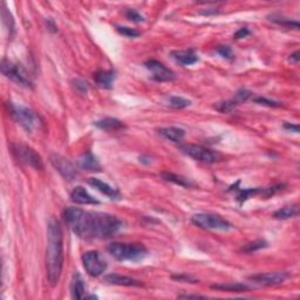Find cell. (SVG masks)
Segmentation results:
<instances>
[{
	"label": "cell",
	"mask_w": 300,
	"mask_h": 300,
	"mask_svg": "<svg viewBox=\"0 0 300 300\" xmlns=\"http://www.w3.org/2000/svg\"><path fill=\"white\" fill-rule=\"evenodd\" d=\"M64 220L75 235L83 239H107L122 228V222L114 215L88 212L70 207L64 211Z\"/></svg>",
	"instance_id": "cell-1"
},
{
	"label": "cell",
	"mask_w": 300,
	"mask_h": 300,
	"mask_svg": "<svg viewBox=\"0 0 300 300\" xmlns=\"http://www.w3.org/2000/svg\"><path fill=\"white\" fill-rule=\"evenodd\" d=\"M64 266V235L60 223L49 219L47 228V250H46V268L48 282L52 286L59 283Z\"/></svg>",
	"instance_id": "cell-2"
},
{
	"label": "cell",
	"mask_w": 300,
	"mask_h": 300,
	"mask_svg": "<svg viewBox=\"0 0 300 300\" xmlns=\"http://www.w3.org/2000/svg\"><path fill=\"white\" fill-rule=\"evenodd\" d=\"M108 252L119 261H139L148 255V250L141 243H113Z\"/></svg>",
	"instance_id": "cell-3"
},
{
	"label": "cell",
	"mask_w": 300,
	"mask_h": 300,
	"mask_svg": "<svg viewBox=\"0 0 300 300\" xmlns=\"http://www.w3.org/2000/svg\"><path fill=\"white\" fill-rule=\"evenodd\" d=\"M8 111L12 118L18 124H20L27 133H32L34 129L39 128L41 121L34 111L27 107L16 106L8 102Z\"/></svg>",
	"instance_id": "cell-4"
},
{
	"label": "cell",
	"mask_w": 300,
	"mask_h": 300,
	"mask_svg": "<svg viewBox=\"0 0 300 300\" xmlns=\"http://www.w3.org/2000/svg\"><path fill=\"white\" fill-rule=\"evenodd\" d=\"M196 227L205 229V230H220L227 231L232 229V224L223 218L222 216L217 214H209V212H202V214H196L191 218Z\"/></svg>",
	"instance_id": "cell-5"
},
{
	"label": "cell",
	"mask_w": 300,
	"mask_h": 300,
	"mask_svg": "<svg viewBox=\"0 0 300 300\" xmlns=\"http://www.w3.org/2000/svg\"><path fill=\"white\" fill-rule=\"evenodd\" d=\"M2 72L7 79L15 82L16 85L23 86L25 88H32L33 87L30 75L22 65L10 60H3Z\"/></svg>",
	"instance_id": "cell-6"
},
{
	"label": "cell",
	"mask_w": 300,
	"mask_h": 300,
	"mask_svg": "<svg viewBox=\"0 0 300 300\" xmlns=\"http://www.w3.org/2000/svg\"><path fill=\"white\" fill-rule=\"evenodd\" d=\"M182 153H184L186 156H189L195 161L203 162V163H216L222 160V155L219 153L214 152L209 148L203 147L199 144H184L181 147Z\"/></svg>",
	"instance_id": "cell-7"
},
{
	"label": "cell",
	"mask_w": 300,
	"mask_h": 300,
	"mask_svg": "<svg viewBox=\"0 0 300 300\" xmlns=\"http://www.w3.org/2000/svg\"><path fill=\"white\" fill-rule=\"evenodd\" d=\"M13 152L15 154L16 158L23 163L32 166V168L43 170L44 163L41 160V156L38 154L34 149L27 144L18 143L13 145Z\"/></svg>",
	"instance_id": "cell-8"
},
{
	"label": "cell",
	"mask_w": 300,
	"mask_h": 300,
	"mask_svg": "<svg viewBox=\"0 0 300 300\" xmlns=\"http://www.w3.org/2000/svg\"><path fill=\"white\" fill-rule=\"evenodd\" d=\"M82 264L86 272L91 277H99L107 269L106 261L98 251H87L82 255Z\"/></svg>",
	"instance_id": "cell-9"
},
{
	"label": "cell",
	"mask_w": 300,
	"mask_h": 300,
	"mask_svg": "<svg viewBox=\"0 0 300 300\" xmlns=\"http://www.w3.org/2000/svg\"><path fill=\"white\" fill-rule=\"evenodd\" d=\"M252 93L247 88H240L239 90L236 91V94L233 95V98L225 100V101H220L215 105V109L218 110L219 113H224V114H229L232 110H235L237 107L240 106L241 103L247 102L248 100L251 98Z\"/></svg>",
	"instance_id": "cell-10"
},
{
	"label": "cell",
	"mask_w": 300,
	"mask_h": 300,
	"mask_svg": "<svg viewBox=\"0 0 300 300\" xmlns=\"http://www.w3.org/2000/svg\"><path fill=\"white\" fill-rule=\"evenodd\" d=\"M144 66L152 73L154 80L158 82H169L175 80V78H176L172 69L157 60H148Z\"/></svg>",
	"instance_id": "cell-11"
},
{
	"label": "cell",
	"mask_w": 300,
	"mask_h": 300,
	"mask_svg": "<svg viewBox=\"0 0 300 300\" xmlns=\"http://www.w3.org/2000/svg\"><path fill=\"white\" fill-rule=\"evenodd\" d=\"M289 277L290 274L287 272H266L253 274V276L249 277V279L258 285L276 286L283 284Z\"/></svg>",
	"instance_id": "cell-12"
},
{
	"label": "cell",
	"mask_w": 300,
	"mask_h": 300,
	"mask_svg": "<svg viewBox=\"0 0 300 300\" xmlns=\"http://www.w3.org/2000/svg\"><path fill=\"white\" fill-rule=\"evenodd\" d=\"M51 163L53 164L54 168L61 174V176L66 178V180L70 181L77 177L78 173L74 164L64 156L58 155V154H53L51 156Z\"/></svg>",
	"instance_id": "cell-13"
},
{
	"label": "cell",
	"mask_w": 300,
	"mask_h": 300,
	"mask_svg": "<svg viewBox=\"0 0 300 300\" xmlns=\"http://www.w3.org/2000/svg\"><path fill=\"white\" fill-rule=\"evenodd\" d=\"M70 199L75 204H81V205H87V204H99L100 202L97 198H94L88 191L83 186H77L70 193Z\"/></svg>",
	"instance_id": "cell-14"
},
{
	"label": "cell",
	"mask_w": 300,
	"mask_h": 300,
	"mask_svg": "<svg viewBox=\"0 0 300 300\" xmlns=\"http://www.w3.org/2000/svg\"><path fill=\"white\" fill-rule=\"evenodd\" d=\"M87 182H88V184L93 186L94 189L99 190L100 193L106 195L107 197H109L110 199H120V197H121L120 193L115 189V188L110 186L109 184H107L106 182L99 180V178L91 177Z\"/></svg>",
	"instance_id": "cell-15"
},
{
	"label": "cell",
	"mask_w": 300,
	"mask_h": 300,
	"mask_svg": "<svg viewBox=\"0 0 300 300\" xmlns=\"http://www.w3.org/2000/svg\"><path fill=\"white\" fill-rule=\"evenodd\" d=\"M115 79H116V73H115V70H113V69L98 70V72L94 74V80L95 82H97V85L105 89L113 88Z\"/></svg>",
	"instance_id": "cell-16"
},
{
	"label": "cell",
	"mask_w": 300,
	"mask_h": 300,
	"mask_svg": "<svg viewBox=\"0 0 300 300\" xmlns=\"http://www.w3.org/2000/svg\"><path fill=\"white\" fill-rule=\"evenodd\" d=\"M70 294L73 299H85L86 295V285L80 273L75 272L70 280Z\"/></svg>",
	"instance_id": "cell-17"
},
{
	"label": "cell",
	"mask_w": 300,
	"mask_h": 300,
	"mask_svg": "<svg viewBox=\"0 0 300 300\" xmlns=\"http://www.w3.org/2000/svg\"><path fill=\"white\" fill-rule=\"evenodd\" d=\"M79 166L86 172H100L101 164L90 152H87L79 157Z\"/></svg>",
	"instance_id": "cell-18"
},
{
	"label": "cell",
	"mask_w": 300,
	"mask_h": 300,
	"mask_svg": "<svg viewBox=\"0 0 300 300\" xmlns=\"http://www.w3.org/2000/svg\"><path fill=\"white\" fill-rule=\"evenodd\" d=\"M105 282L108 284L113 285H119V286H142V283L136 280L134 278L127 277V276H121L118 273H110L105 276Z\"/></svg>",
	"instance_id": "cell-19"
},
{
	"label": "cell",
	"mask_w": 300,
	"mask_h": 300,
	"mask_svg": "<svg viewBox=\"0 0 300 300\" xmlns=\"http://www.w3.org/2000/svg\"><path fill=\"white\" fill-rule=\"evenodd\" d=\"M172 57L175 61L183 66L194 65L198 61V55L193 49H189V51H174L172 52Z\"/></svg>",
	"instance_id": "cell-20"
},
{
	"label": "cell",
	"mask_w": 300,
	"mask_h": 300,
	"mask_svg": "<svg viewBox=\"0 0 300 300\" xmlns=\"http://www.w3.org/2000/svg\"><path fill=\"white\" fill-rule=\"evenodd\" d=\"M94 124L105 132H118L126 128V124L122 121L114 118H106L103 120L97 121V122H94Z\"/></svg>",
	"instance_id": "cell-21"
},
{
	"label": "cell",
	"mask_w": 300,
	"mask_h": 300,
	"mask_svg": "<svg viewBox=\"0 0 300 300\" xmlns=\"http://www.w3.org/2000/svg\"><path fill=\"white\" fill-rule=\"evenodd\" d=\"M158 134L163 136L164 139L172 141V142H181L185 135V132L182 128L177 127H166L158 129Z\"/></svg>",
	"instance_id": "cell-22"
},
{
	"label": "cell",
	"mask_w": 300,
	"mask_h": 300,
	"mask_svg": "<svg viewBox=\"0 0 300 300\" xmlns=\"http://www.w3.org/2000/svg\"><path fill=\"white\" fill-rule=\"evenodd\" d=\"M212 289L223 291V292H247L250 287L240 283H230V284H215L211 286Z\"/></svg>",
	"instance_id": "cell-23"
},
{
	"label": "cell",
	"mask_w": 300,
	"mask_h": 300,
	"mask_svg": "<svg viewBox=\"0 0 300 300\" xmlns=\"http://www.w3.org/2000/svg\"><path fill=\"white\" fill-rule=\"evenodd\" d=\"M298 214H299L298 205H289V207H284V208H282V209L277 210L273 214V217L277 219H289V218L297 217Z\"/></svg>",
	"instance_id": "cell-24"
},
{
	"label": "cell",
	"mask_w": 300,
	"mask_h": 300,
	"mask_svg": "<svg viewBox=\"0 0 300 300\" xmlns=\"http://www.w3.org/2000/svg\"><path fill=\"white\" fill-rule=\"evenodd\" d=\"M162 177L164 178L165 181H169L174 183V184L184 186V188H193L194 183H191L188 178L181 176V175H176L173 173H163L162 174Z\"/></svg>",
	"instance_id": "cell-25"
},
{
	"label": "cell",
	"mask_w": 300,
	"mask_h": 300,
	"mask_svg": "<svg viewBox=\"0 0 300 300\" xmlns=\"http://www.w3.org/2000/svg\"><path fill=\"white\" fill-rule=\"evenodd\" d=\"M262 194H264V189H262V188H253V189L239 190L238 195H237V201L241 204L245 201H248L249 198L255 197V196L262 195Z\"/></svg>",
	"instance_id": "cell-26"
},
{
	"label": "cell",
	"mask_w": 300,
	"mask_h": 300,
	"mask_svg": "<svg viewBox=\"0 0 300 300\" xmlns=\"http://www.w3.org/2000/svg\"><path fill=\"white\" fill-rule=\"evenodd\" d=\"M264 248H268V241H265L262 239H258V240L251 241V243L245 245V247L243 248V251L247 252V253H251V252H256V251H258V250L264 249Z\"/></svg>",
	"instance_id": "cell-27"
},
{
	"label": "cell",
	"mask_w": 300,
	"mask_h": 300,
	"mask_svg": "<svg viewBox=\"0 0 300 300\" xmlns=\"http://www.w3.org/2000/svg\"><path fill=\"white\" fill-rule=\"evenodd\" d=\"M169 105L173 108H176V109H182V108L189 107L191 105V101L182 97H172L169 98Z\"/></svg>",
	"instance_id": "cell-28"
},
{
	"label": "cell",
	"mask_w": 300,
	"mask_h": 300,
	"mask_svg": "<svg viewBox=\"0 0 300 300\" xmlns=\"http://www.w3.org/2000/svg\"><path fill=\"white\" fill-rule=\"evenodd\" d=\"M271 20H272L273 23H277L279 25H283V26L294 27L295 30H297V28H299L298 22H292V20H291V19L282 18V16H276V15H271Z\"/></svg>",
	"instance_id": "cell-29"
},
{
	"label": "cell",
	"mask_w": 300,
	"mask_h": 300,
	"mask_svg": "<svg viewBox=\"0 0 300 300\" xmlns=\"http://www.w3.org/2000/svg\"><path fill=\"white\" fill-rule=\"evenodd\" d=\"M73 87L79 94H86L89 89L88 83L81 80V79H75V80H73Z\"/></svg>",
	"instance_id": "cell-30"
},
{
	"label": "cell",
	"mask_w": 300,
	"mask_h": 300,
	"mask_svg": "<svg viewBox=\"0 0 300 300\" xmlns=\"http://www.w3.org/2000/svg\"><path fill=\"white\" fill-rule=\"evenodd\" d=\"M116 30H118L120 34L128 36V38H137L141 34V33L139 31H136L135 28H130V27H126V26H118Z\"/></svg>",
	"instance_id": "cell-31"
},
{
	"label": "cell",
	"mask_w": 300,
	"mask_h": 300,
	"mask_svg": "<svg viewBox=\"0 0 300 300\" xmlns=\"http://www.w3.org/2000/svg\"><path fill=\"white\" fill-rule=\"evenodd\" d=\"M253 102L259 103V105H262V106H268V107H280L282 106L280 102L271 101V100H268L266 98H261V97L253 99Z\"/></svg>",
	"instance_id": "cell-32"
},
{
	"label": "cell",
	"mask_w": 300,
	"mask_h": 300,
	"mask_svg": "<svg viewBox=\"0 0 300 300\" xmlns=\"http://www.w3.org/2000/svg\"><path fill=\"white\" fill-rule=\"evenodd\" d=\"M126 16H127V19L132 20V22H134V23H141V22H143V20H144L143 16L141 15L139 12L135 11V10H127L126 11Z\"/></svg>",
	"instance_id": "cell-33"
},
{
	"label": "cell",
	"mask_w": 300,
	"mask_h": 300,
	"mask_svg": "<svg viewBox=\"0 0 300 300\" xmlns=\"http://www.w3.org/2000/svg\"><path fill=\"white\" fill-rule=\"evenodd\" d=\"M217 53L225 59H232V49L230 46H219L217 48Z\"/></svg>",
	"instance_id": "cell-34"
},
{
	"label": "cell",
	"mask_w": 300,
	"mask_h": 300,
	"mask_svg": "<svg viewBox=\"0 0 300 300\" xmlns=\"http://www.w3.org/2000/svg\"><path fill=\"white\" fill-rule=\"evenodd\" d=\"M250 34V31L248 30L247 27H243V28H239L238 31H237L235 34H233V39L238 40V39H243V38L248 36Z\"/></svg>",
	"instance_id": "cell-35"
},
{
	"label": "cell",
	"mask_w": 300,
	"mask_h": 300,
	"mask_svg": "<svg viewBox=\"0 0 300 300\" xmlns=\"http://www.w3.org/2000/svg\"><path fill=\"white\" fill-rule=\"evenodd\" d=\"M284 128L287 129V130H292V132H294V133H298V132H299V126H298V124L285 123V124H284Z\"/></svg>",
	"instance_id": "cell-36"
},
{
	"label": "cell",
	"mask_w": 300,
	"mask_h": 300,
	"mask_svg": "<svg viewBox=\"0 0 300 300\" xmlns=\"http://www.w3.org/2000/svg\"><path fill=\"white\" fill-rule=\"evenodd\" d=\"M299 59H300V58H299V52L298 51L294 52L293 54H291V55H290V61L293 62V64H298Z\"/></svg>",
	"instance_id": "cell-37"
},
{
	"label": "cell",
	"mask_w": 300,
	"mask_h": 300,
	"mask_svg": "<svg viewBox=\"0 0 300 300\" xmlns=\"http://www.w3.org/2000/svg\"><path fill=\"white\" fill-rule=\"evenodd\" d=\"M178 298L189 299V298H205V297H203V295H198V294H181V295H178Z\"/></svg>",
	"instance_id": "cell-38"
}]
</instances>
